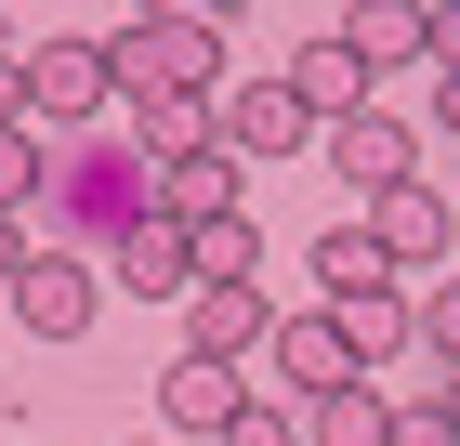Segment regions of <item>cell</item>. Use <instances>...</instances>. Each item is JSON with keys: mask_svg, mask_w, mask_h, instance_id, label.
Masks as SVG:
<instances>
[{"mask_svg": "<svg viewBox=\"0 0 460 446\" xmlns=\"http://www.w3.org/2000/svg\"><path fill=\"white\" fill-rule=\"evenodd\" d=\"M106 79H119V105H211V79H224V27H211V13L145 0L132 27L106 39Z\"/></svg>", "mask_w": 460, "mask_h": 446, "instance_id": "1", "label": "cell"}, {"mask_svg": "<svg viewBox=\"0 0 460 446\" xmlns=\"http://www.w3.org/2000/svg\"><path fill=\"white\" fill-rule=\"evenodd\" d=\"M40 210H66V223H93V237H119V223H132L145 210V144L119 132H79L66 158H53V171H40Z\"/></svg>", "mask_w": 460, "mask_h": 446, "instance_id": "2", "label": "cell"}, {"mask_svg": "<svg viewBox=\"0 0 460 446\" xmlns=\"http://www.w3.org/2000/svg\"><path fill=\"white\" fill-rule=\"evenodd\" d=\"M263 354H277L289 394H342V380H368V342H355L342 302H329V315H277V328H263Z\"/></svg>", "mask_w": 460, "mask_h": 446, "instance_id": "3", "label": "cell"}, {"mask_svg": "<svg viewBox=\"0 0 460 446\" xmlns=\"http://www.w3.org/2000/svg\"><path fill=\"white\" fill-rule=\"evenodd\" d=\"M27 118H106L119 79H106V39H27Z\"/></svg>", "mask_w": 460, "mask_h": 446, "instance_id": "4", "label": "cell"}, {"mask_svg": "<svg viewBox=\"0 0 460 446\" xmlns=\"http://www.w3.org/2000/svg\"><path fill=\"white\" fill-rule=\"evenodd\" d=\"M145 210H172V223H211V210H237V144H158L145 158Z\"/></svg>", "mask_w": 460, "mask_h": 446, "instance_id": "5", "label": "cell"}, {"mask_svg": "<svg viewBox=\"0 0 460 446\" xmlns=\"http://www.w3.org/2000/svg\"><path fill=\"white\" fill-rule=\"evenodd\" d=\"M316 144H329V171H342V184H368V197L421 171V132H408V118H382V105H355V118H316Z\"/></svg>", "mask_w": 460, "mask_h": 446, "instance_id": "6", "label": "cell"}, {"mask_svg": "<svg viewBox=\"0 0 460 446\" xmlns=\"http://www.w3.org/2000/svg\"><path fill=\"white\" fill-rule=\"evenodd\" d=\"M13 328L79 342V328H93V263H79V249H27V263H13Z\"/></svg>", "mask_w": 460, "mask_h": 446, "instance_id": "7", "label": "cell"}, {"mask_svg": "<svg viewBox=\"0 0 460 446\" xmlns=\"http://www.w3.org/2000/svg\"><path fill=\"white\" fill-rule=\"evenodd\" d=\"M211 144H237V158H303V144H316V118L289 105V79H250V92L211 105Z\"/></svg>", "mask_w": 460, "mask_h": 446, "instance_id": "8", "label": "cell"}, {"mask_svg": "<svg viewBox=\"0 0 460 446\" xmlns=\"http://www.w3.org/2000/svg\"><path fill=\"white\" fill-rule=\"evenodd\" d=\"M106 275L132 289V302H184V289H198V275H184V223L172 210H132V223L106 237Z\"/></svg>", "mask_w": 460, "mask_h": 446, "instance_id": "9", "label": "cell"}, {"mask_svg": "<svg viewBox=\"0 0 460 446\" xmlns=\"http://www.w3.org/2000/svg\"><path fill=\"white\" fill-rule=\"evenodd\" d=\"M263 328H277V302H263L250 275H211V289H184V354H224V368H237Z\"/></svg>", "mask_w": 460, "mask_h": 446, "instance_id": "10", "label": "cell"}, {"mask_svg": "<svg viewBox=\"0 0 460 446\" xmlns=\"http://www.w3.org/2000/svg\"><path fill=\"white\" fill-rule=\"evenodd\" d=\"M368 237L394 249V275H408V263H434V249H447V197H434L421 171H408V184H382V197H368Z\"/></svg>", "mask_w": 460, "mask_h": 446, "instance_id": "11", "label": "cell"}, {"mask_svg": "<svg viewBox=\"0 0 460 446\" xmlns=\"http://www.w3.org/2000/svg\"><path fill=\"white\" fill-rule=\"evenodd\" d=\"M289 105H303V118H355V105H368V66L342 53V27H316L289 53Z\"/></svg>", "mask_w": 460, "mask_h": 446, "instance_id": "12", "label": "cell"}, {"mask_svg": "<svg viewBox=\"0 0 460 446\" xmlns=\"http://www.w3.org/2000/svg\"><path fill=\"white\" fill-rule=\"evenodd\" d=\"M224 407H237V368L224 354H172L158 368V420L172 433H224Z\"/></svg>", "mask_w": 460, "mask_h": 446, "instance_id": "13", "label": "cell"}, {"mask_svg": "<svg viewBox=\"0 0 460 446\" xmlns=\"http://www.w3.org/2000/svg\"><path fill=\"white\" fill-rule=\"evenodd\" d=\"M316 289L329 302H394V249L368 237V223H329L316 237Z\"/></svg>", "mask_w": 460, "mask_h": 446, "instance_id": "14", "label": "cell"}, {"mask_svg": "<svg viewBox=\"0 0 460 446\" xmlns=\"http://www.w3.org/2000/svg\"><path fill=\"white\" fill-rule=\"evenodd\" d=\"M342 53H355L368 79L408 66V53H421V0H355V13H342Z\"/></svg>", "mask_w": 460, "mask_h": 446, "instance_id": "15", "label": "cell"}, {"mask_svg": "<svg viewBox=\"0 0 460 446\" xmlns=\"http://www.w3.org/2000/svg\"><path fill=\"white\" fill-rule=\"evenodd\" d=\"M394 407L368 394V380H342V394H303V446H382Z\"/></svg>", "mask_w": 460, "mask_h": 446, "instance_id": "16", "label": "cell"}, {"mask_svg": "<svg viewBox=\"0 0 460 446\" xmlns=\"http://www.w3.org/2000/svg\"><path fill=\"white\" fill-rule=\"evenodd\" d=\"M250 263H263V223H250V210L184 223V275H198V289H211V275H250Z\"/></svg>", "mask_w": 460, "mask_h": 446, "instance_id": "17", "label": "cell"}, {"mask_svg": "<svg viewBox=\"0 0 460 446\" xmlns=\"http://www.w3.org/2000/svg\"><path fill=\"white\" fill-rule=\"evenodd\" d=\"M40 171H53L40 118H0V210H40Z\"/></svg>", "mask_w": 460, "mask_h": 446, "instance_id": "18", "label": "cell"}, {"mask_svg": "<svg viewBox=\"0 0 460 446\" xmlns=\"http://www.w3.org/2000/svg\"><path fill=\"white\" fill-rule=\"evenodd\" d=\"M224 446H303V420L263 407V394H237V407H224Z\"/></svg>", "mask_w": 460, "mask_h": 446, "instance_id": "19", "label": "cell"}, {"mask_svg": "<svg viewBox=\"0 0 460 446\" xmlns=\"http://www.w3.org/2000/svg\"><path fill=\"white\" fill-rule=\"evenodd\" d=\"M382 446H460V420H447V394H434V407H394V433Z\"/></svg>", "mask_w": 460, "mask_h": 446, "instance_id": "20", "label": "cell"}, {"mask_svg": "<svg viewBox=\"0 0 460 446\" xmlns=\"http://www.w3.org/2000/svg\"><path fill=\"white\" fill-rule=\"evenodd\" d=\"M408 328H421V342H434V354H447V368H460V289H434V302L408 315Z\"/></svg>", "mask_w": 460, "mask_h": 446, "instance_id": "21", "label": "cell"}, {"mask_svg": "<svg viewBox=\"0 0 460 446\" xmlns=\"http://www.w3.org/2000/svg\"><path fill=\"white\" fill-rule=\"evenodd\" d=\"M421 53H447V66H460V0H421Z\"/></svg>", "mask_w": 460, "mask_h": 446, "instance_id": "22", "label": "cell"}, {"mask_svg": "<svg viewBox=\"0 0 460 446\" xmlns=\"http://www.w3.org/2000/svg\"><path fill=\"white\" fill-rule=\"evenodd\" d=\"M13 263H27V210H0V289H13Z\"/></svg>", "mask_w": 460, "mask_h": 446, "instance_id": "23", "label": "cell"}, {"mask_svg": "<svg viewBox=\"0 0 460 446\" xmlns=\"http://www.w3.org/2000/svg\"><path fill=\"white\" fill-rule=\"evenodd\" d=\"M0 118H27V66H13V53H0Z\"/></svg>", "mask_w": 460, "mask_h": 446, "instance_id": "24", "label": "cell"}, {"mask_svg": "<svg viewBox=\"0 0 460 446\" xmlns=\"http://www.w3.org/2000/svg\"><path fill=\"white\" fill-rule=\"evenodd\" d=\"M434 132H460V66H447V92H434Z\"/></svg>", "mask_w": 460, "mask_h": 446, "instance_id": "25", "label": "cell"}, {"mask_svg": "<svg viewBox=\"0 0 460 446\" xmlns=\"http://www.w3.org/2000/svg\"><path fill=\"white\" fill-rule=\"evenodd\" d=\"M172 13H211V27H224V13H237V0H172Z\"/></svg>", "mask_w": 460, "mask_h": 446, "instance_id": "26", "label": "cell"}, {"mask_svg": "<svg viewBox=\"0 0 460 446\" xmlns=\"http://www.w3.org/2000/svg\"><path fill=\"white\" fill-rule=\"evenodd\" d=\"M132 446H158V433H132Z\"/></svg>", "mask_w": 460, "mask_h": 446, "instance_id": "27", "label": "cell"}]
</instances>
